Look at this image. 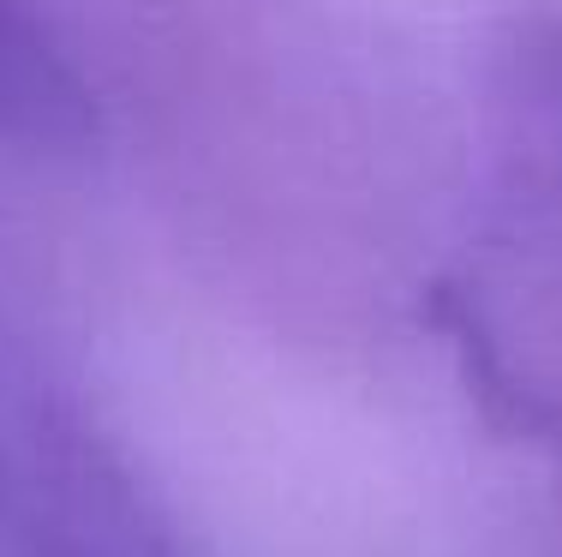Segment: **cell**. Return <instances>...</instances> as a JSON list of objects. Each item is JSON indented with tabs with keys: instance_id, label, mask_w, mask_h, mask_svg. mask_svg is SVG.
Segmentation results:
<instances>
[{
	"instance_id": "6da1fadb",
	"label": "cell",
	"mask_w": 562,
	"mask_h": 557,
	"mask_svg": "<svg viewBox=\"0 0 562 557\" xmlns=\"http://www.w3.org/2000/svg\"><path fill=\"white\" fill-rule=\"evenodd\" d=\"M0 557H192V546L85 426L0 396Z\"/></svg>"
},
{
	"instance_id": "7a4b0ae2",
	"label": "cell",
	"mask_w": 562,
	"mask_h": 557,
	"mask_svg": "<svg viewBox=\"0 0 562 557\" xmlns=\"http://www.w3.org/2000/svg\"><path fill=\"white\" fill-rule=\"evenodd\" d=\"M508 126V198L527 246L562 276V31L527 43L503 97Z\"/></svg>"
},
{
	"instance_id": "3957f363",
	"label": "cell",
	"mask_w": 562,
	"mask_h": 557,
	"mask_svg": "<svg viewBox=\"0 0 562 557\" xmlns=\"http://www.w3.org/2000/svg\"><path fill=\"white\" fill-rule=\"evenodd\" d=\"M97 126L90 90L24 0H0V138L31 151L85 144Z\"/></svg>"
}]
</instances>
